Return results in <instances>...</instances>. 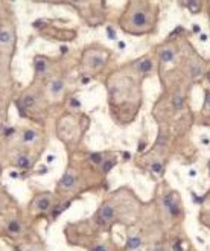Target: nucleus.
Returning a JSON list of instances; mask_svg holds the SVG:
<instances>
[{
  "instance_id": "1",
  "label": "nucleus",
  "mask_w": 210,
  "mask_h": 251,
  "mask_svg": "<svg viewBox=\"0 0 210 251\" xmlns=\"http://www.w3.org/2000/svg\"><path fill=\"white\" fill-rule=\"evenodd\" d=\"M113 218H114V210H113V207H111L110 204H105L104 207L101 209V212H99L98 222H101V224H107V222L113 221Z\"/></svg>"
},
{
  "instance_id": "2",
  "label": "nucleus",
  "mask_w": 210,
  "mask_h": 251,
  "mask_svg": "<svg viewBox=\"0 0 210 251\" xmlns=\"http://www.w3.org/2000/svg\"><path fill=\"white\" fill-rule=\"evenodd\" d=\"M164 205L168 207V210L171 212V215H174V216H177V215L180 213V210H178V207L175 205V202L172 201V196L171 195H168L164 198Z\"/></svg>"
},
{
  "instance_id": "3",
  "label": "nucleus",
  "mask_w": 210,
  "mask_h": 251,
  "mask_svg": "<svg viewBox=\"0 0 210 251\" xmlns=\"http://www.w3.org/2000/svg\"><path fill=\"white\" fill-rule=\"evenodd\" d=\"M133 23L136 24V26H143L145 23H146V15L143 14V12H136L134 14V17H133Z\"/></svg>"
},
{
  "instance_id": "4",
  "label": "nucleus",
  "mask_w": 210,
  "mask_h": 251,
  "mask_svg": "<svg viewBox=\"0 0 210 251\" xmlns=\"http://www.w3.org/2000/svg\"><path fill=\"white\" fill-rule=\"evenodd\" d=\"M49 205H50V201H49L47 196H43V198H40V200L37 201V209H38V210H41V212L47 210V209H49Z\"/></svg>"
},
{
  "instance_id": "5",
  "label": "nucleus",
  "mask_w": 210,
  "mask_h": 251,
  "mask_svg": "<svg viewBox=\"0 0 210 251\" xmlns=\"http://www.w3.org/2000/svg\"><path fill=\"white\" fill-rule=\"evenodd\" d=\"M47 69V62L43 59V58H37L35 59V70L38 72V73H43V72H46Z\"/></svg>"
},
{
  "instance_id": "6",
  "label": "nucleus",
  "mask_w": 210,
  "mask_h": 251,
  "mask_svg": "<svg viewBox=\"0 0 210 251\" xmlns=\"http://www.w3.org/2000/svg\"><path fill=\"white\" fill-rule=\"evenodd\" d=\"M73 184H75V177L72 174L64 175V178L61 180V186H63V187H72Z\"/></svg>"
},
{
  "instance_id": "7",
  "label": "nucleus",
  "mask_w": 210,
  "mask_h": 251,
  "mask_svg": "<svg viewBox=\"0 0 210 251\" xmlns=\"http://www.w3.org/2000/svg\"><path fill=\"white\" fill-rule=\"evenodd\" d=\"M140 244H142V240H140L139 237H129L128 239V248L129 250H136V248H139L140 247Z\"/></svg>"
},
{
  "instance_id": "8",
  "label": "nucleus",
  "mask_w": 210,
  "mask_h": 251,
  "mask_svg": "<svg viewBox=\"0 0 210 251\" xmlns=\"http://www.w3.org/2000/svg\"><path fill=\"white\" fill-rule=\"evenodd\" d=\"M160 58H161L163 62H169V61L174 59V52L172 50H163L160 53Z\"/></svg>"
},
{
  "instance_id": "9",
  "label": "nucleus",
  "mask_w": 210,
  "mask_h": 251,
  "mask_svg": "<svg viewBox=\"0 0 210 251\" xmlns=\"http://www.w3.org/2000/svg\"><path fill=\"white\" fill-rule=\"evenodd\" d=\"M17 166H19V167H21V169L29 167V158L26 157V155H21V157H19V160H17Z\"/></svg>"
},
{
  "instance_id": "10",
  "label": "nucleus",
  "mask_w": 210,
  "mask_h": 251,
  "mask_svg": "<svg viewBox=\"0 0 210 251\" xmlns=\"http://www.w3.org/2000/svg\"><path fill=\"white\" fill-rule=\"evenodd\" d=\"M151 67H152V62H151V59H145V61H142L140 62V66H139V69H140V72H149L151 70Z\"/></svg>"
},
{
  "instance_id": "11",
  "label": "nucleus",
  "mask_w": 210,
  "mask_h": 251,
  "mask_svg": "<svg viewBox=\"0 0 210 251\" xmlns=\"http://www.w3.org/2000/svg\"><path fill=\"white\" fill-rule=\"evenodd\" d=\"M63 81H54L52 82V85H50V90H52V93H58V92H61V88H63Z\"/></svg>"
},
{
  "instance_id": "12",
  "label": "nucleus",
  "mask_w": 210,
  "mask_h": 251,
  "mask_svg": "<svg viewBox=\"0 0 210 251\" xmlns=\"http://www.w3.org/2000/svg\"><path fill=\"white\" fill-rule=\"evenodd\" d=\"M183 104H184V99H183L181 96H175L174 97V108L175 110H180L183 107Z\"/></svg>"
},
{
  "instance_id": "13",
  "label": "nucleus",
  "mask_w": 210,
  "mask_h": 251,
  "mask_svg": "<svg viewBox=\"0 0 210 251\" xmlns=\"http://www.w3.org/2000/svg\"><path fill=\"white\" fill-rule=\"evenodd\" d=\"M35 137H37V134H35L34 131H31V129H28V131L23 134V140L24 142H32Z\"/></svg>"
},
{
  "instance_id": "14",
  "label": "nucleus",
  "mask_w": 210,
  "mask_h": 251,
  "mask_svg": "<svg viewBox=\"0 0 210 251\" xmlns=\"http://www.w3.org/2000/svg\"><path fill=\"white\" fill-rule=\"evenodd\" d=\"M8 228H9V231H11V233H19V231L21 230L20 224H19V222H15V221L9 222V225H8Z\"/></svg>"
},
{
  "instance_id": "15",
  "label": "nucleus",
  "mask_w": 210,
  "mask_h": 251,
  "mask_svg": "<svg viewBox=\"0 0 210 251\" xmlns=\"http://www.w3.org/2000/svg\"><path fill=\"white\" fill-rule=\"evenodd\" d=\"M0 41H2L3 44L9 43V32H8V31H2V32H0Z\"/></svg>"
},
{
  "instance_id": "16",
  "label": "nucleus",
  "mask_w": 210,
  "mask_h": 251,
  "mask_svg": "<svg viewBox=\"0 0 210 251\" xmlns=\"http://www.w3.org/2000/svg\"><path fill=\"white\" fill-rule=\"evenodd\" d=\"M23 104H24V107H34L35 105V99L32 96H26L23 99Z\"/></svg>"
},
{
  "instance_id": "17",
  "label": "nucleus",
  "mask_w": 210,
  "mask_h": 251,
  "mask_svg": "<svg viewBox=\"0 0 210 251\" xmlns=\"http://www.w3.org/2000/svg\"><path fill=\"white\" fill-rule=\"evenodd\" d=\"M90 158H91V161L94 164H101L102 163V154H91Z\"/></svg>"
},
{
  "instance_id": "18",
  "label": "nucleus",
  "mask_w": 210,
  "mask_h": 251,
  "mask_svg": "<svg viewBox=\"0 0 210 251\" xmlns=\"http://www.w3.org/2000/svg\"><path fill=\"white\" fill-rule=\"evenodd\" d=\"M113 164H114V161H113V160H108V161H105V163H104V172L107 174V172L110 171V169L113 167Z\"/></svg>"
},
{
  "instance_id": "19",
  "label": "nucleus",
  "mask_w": 210,
  "mask_h": 251,
  "mask_svg": "<svg viewBox=\"0 0 210 251\" xmlns=\"http://www.w3.org/2000/svg\"><path fill=\"white\" fill-rule=\"evenodd\" d=\"M161 169H163V167H161L160 163H152V172H154V174H160Z\"/></svg>"
},
{
  "instance_id": "20",
  "label": "nucleus",
  "mask_w": 210,
  "mask_h": 251,
  "mask_svg": "<svg viewBox=\"0 0 210 251\" xmlns=\"http://www.w3.org/2000/svg\"><path fill=\"white\" fill-rule=\"evenodd\" d=\"M186 5H187V6H190V11H198L199 2H187Z\"/></svg>"
},
{
  "instance_id": "21",
  "label": "nucleus",
  "mask_w": 210,
  "mask_h": 251,
  "mask_svg": "<svg viewBox=\"0 0 210 251\" xmlns=\"http://www.w3.org/2000/svg\"><path fill=\"white\" fill-rule=\"evenodd\" d=\"M91 64H93V67H101V66L104 64V61H102L101 58L96 56V58H93V62H91Z\"/></svg>"
},
{
  "instance_id": "22",
  "label": "nucleus",
  "mask_w": 210,
  "mask_h": 251,
  "mask_svg": "<svg viewBox=\"0 0 210 251\" xmlns=\"http://www.w3.org/2000/svg\"><path fill=\"white\" fill-rule=\"evenodd\" d=\"M3 132H5V136H6V137H9V136H11V134H14V132H15V129H14L12 127H6Z\"/></svg>"
},
{
  "instance_id": "23",
  "label": "nucleus",
  "mask_w": 210,
  "mask_h": 251,
  "mask_svg": "<svg viewBox=\"0 0 210 251\" xmlns=\"http://www.w3.org/2000/svg\"><path fill=\"white\" fill-rule=\"evenodd\" d=\"M70 107H73V108H79L81 102L78 101V99H70Z\"/></svg>"
},
{
  "instance_id": "24",
  "label": "nucleus",
  "mask_w": 210,
  "mask_h": 251,
  "mask_svg": "<svg viewBox=\"0 0 210 251\" xmlns=\"http://www.w3.org/2000/svg\"><path fill=\"white\" fill-rule=\"evenodd\" d=\"M199 73H201V70H199V67H192V76L194 78H196V76H199Z\"/></svg>"
},
{
  "instance_id": "25",
  "label": "nucleus",
  "mask_w": 210,
  "mask_h": 251,
  "mask_svg": "<svg viewBox=\"0 0 210 251\" xmlns=\"http://www.w3.org/2000/svg\"><path fill=\"white\" fill-rule=\"evenodd\" d=\"M107 32H108V37H110L111 40H114V38H116V32L113 31L111 28H108V29H107Z\"/></svg>"
},
{
  "instance_id": "26",
  "label": "nucleus",
  "mask_w": 210,
  "mask_h": 251,
  "mask_svg": "<svg viewBox=\"0 0 210 251\" xmlns=\"http://www.w3.org/2000/svg\"><path fill=\"white\" fill-rule=\"evenodd\" d=\"M206 105H209V107H210V92H207V93H206Z\"/></svg>"
},
{
  "instance_id": "27",
  "label": "nucleus",
  "mask_w": 210,
  "mask_h": 251,
  "mask_svg": "<svg viewBox=\"0 0 210 251\" xmlns=\"http://www.w3.org/2000/svg\"><path fill=\"white\" fill-rule=\"evenodd\" d=\"M91 251H107V250H105L104 247H94V248H93Z\"/></svg>"
},
{
  "instance_id": "28",
  "label": "nucleus",
  "mask_w": 210,
  "mask_h": 251,
  "mask_svg": "<svg viewBox=\"0 0 210 251\" xmlns=\"http://www.w3.org/2000/svg\"><path fill=\"white\" fill-rule=\"evenodd\" d=\"M174 248H175V251H181V247H180V242H177V244L174 245Z\"/></svg>"
},
{
  "instance_id": "29",
  "label": "nucleus",
  "mask_w": 210,
  "mask_h": 251,
  "mask_svg": "<svg viewBox=\"0 0 210 251\" xmlns=\"http://www.w3.org/2000/svg\"><path fill=\"white\" fill-rule=\"evenodd\" d=\"M119 47H120V49H124V47H125V43H124V41H120V43H119Z\"/></svg>"
},
{
  "instance_id": "30",
  "label": "nucleus",
  "mask_w": 210,
  "mask_h": 251,
  "mask_svg": "<svg viewBox=\"0 0 210 251\" xmlns=\"http://www.w3.org/2000/svg\"><path fill=\"white\" fill-rule=\"evenodd\" d=\"M89 81H90L89 78H82V84H87V82H89Z\"/></svg>"
},
{
  "instance_id": "31",
  "label": "nucleus",
  "mask_w": 210,
  "mask_h": 251,
  "mask_svg": "<svg viewBox=\"0 0 210 251\" xmlns=\"http://www.w3.org/2000/svg\"><path fill=\"white\" fill-rule=\"evenodd\" d=\"M207 81H209V82H210V73H207Z\"/></svg>"
},
{
  "instance_id": "32",
  "label": "nucleus",
  "mask_w": 210,
  "mask_h": 251,
  "mask_svg": "<svg viewBox=\"0 0 210 251\" xmlns=\"http://www.w3.org/2000/svg\"><path fill=\"white\" fill-rule=\"evenodd\" d=\"M154 251H163V250H161V248H155Z\"/></svg>"
},
{
  "instance_id": "33",
  "label": "nucleus",
  "mask_w": 210,
  "mask_h": 251,
  "mask_svg": "<svg viewBox=\"0 0 210 251\" xmlns=\"http://www.w3.org/2000/svg\"><path fill=\"white\" fill-rule=\"evenodd\" d=\"M28 251H34V250H28Z\"/></svg>"
}]
</instances>
